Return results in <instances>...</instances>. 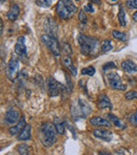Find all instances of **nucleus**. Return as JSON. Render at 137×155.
Instances as JSON below:
<instances>
[{"label": "nucleus", "mask_w": 137, "mask_h": 155, "mask_svg": "<svg viewBox=\"0 0 137 155\" xmlns=\"http://www.w3.org/2000/svg\"><path fill=\"white\" fill-rule=\"evenodd\" d=\"M78 43L80 45L81 53L86 56H94L97 53V50L99 47L98 39L83 34L78 35Z\"/></svg>", "instance_id": "f257e3e1"}, {"label": "nucleus", "mask_w": 137, "mask_h": 155, "mask_svg": "<svg viewBox=\"0 0 137 155\" xmlns=\"http://www.w3.org/2000/svg\"><path fill=\"white\" fill-rule=\"evenodd\" d=\"M56 128L54 126V124H52L51 123H44L42 124V126L40 127V140L41 143L43 145V147L50 148L56 143L57 138H56Z\"/></svg>", "instance_id": "f03ea898"}, {"label": "nucleus", "mask_w": 137, "mask_h": 155, "mask_svg": "<svg viewBox=\"0 0 137 155\" xmlns=\"http://www.w3.org/2000/svg\"><path fill=\"white\" fill-rule=\"evenodd\" d=\"M92 112L90 104L83 98L79 97L77 99V102L71 106V113L74 118H84Z\"/></svg>", "instance_id": "7ed1b4c3"}, {"label": "nucleus", "mask_w": 137, "mask_h": 155, "mask_svg": "<svg viewBox=\"0 0 137 155\" xmlns=\"http://www.w3.org/2000/svg\"><path fill=\"white\" fill-rule=\"evenodd\" d=\"M41 41H42L43 45L50 50V52H51L53 55H55V56L60 55L61 49H60L59 42L57 41L56 37L52 36V35H49V34H45L41 36Z\"/></svg>", "instance_id": "20e7f679"}, {"label": "nucleus", "mask_w": 137, "mask_h": 155, "mask_svg": "<svg viewBox=\"0 0 137 155\" xmlns=\"http://www.w3.org/2000/svg\"><path fill=\"white\" fill-rule=\"evenodd\" d=\"M19 70H20V62H19V60L15 57L11 58L5 69V75L8 77V79L11 80V81H14L18 77Z\"/></svg>", "instance_id": "39448f33"}, {"label": "nucleus", "mask_w": 137, "mask_h": 155, "mask_svg": "<svg viewBox=\"0 0 137 155\" xmlns=\"http://www.w3.org/2000/svg\"><path fill=\"white\" fill-rule=\"evenodd\" d=\"M106 80H108L109 86L111 87L114 90H118V91H125L127 89V86L122 82L120 76L117 73H109L106 75Z\"/></svg>", "instance_id": "423d86ee"}, {"label": "nucleus", "mask_w": 137, "mask_h": 155, "mask_svg": "<svg viewBox=\"0 0 137 155\" xmlns=\"http://www.w3.org/2000/svg\"><path fill=\"white\" fill-rule=\"evenodd\" d=\"M20 119V113L18 110L14 108H10L6 110L5 114H4V124L8 126H14L17 124Z\"/></svg>", "instance_id": "0eeeda50"}, {"label": "nucleus", "mask_w": 137, "mask_h": 155, "mask_svg": "<svg viewBox=\"0 0 137 155\" xmlns=\"http://www.w3.org/2000/svg\"><path fill=\"white\" fill-rule=\"evenodd\" d=\"M56 13L59 16V18L62 19V20H68L73 16V14L68 8V6L66 5L64 0H59L57 2V4H56Z\"/></svg>", "instance_id": "6e6552de"}, {"label": "nucleus", "mask_w": 137, "mask_h": 155, "mask_svg": "<svg viewBox=\"0 0 137 155\" xmlns=\"http://www.w3.org/2000/svg\"><path fill=\"white\" fill-rule=\"evenodd\" d=\"M47 92L51 97L58 96L60 93V84L54 79L53 77H47Z\"/></svg>", "instance_id": "1a4fd4ad"}, {"label": "nucleus", "mask_w": 137, "mask_h": 155, "mask_svg": "<svg viewBox=\"0 0 137 155\" xmlns=\"http://www.w3.org/2000/svg\"><path fill=\"white\" fill-rule=\"evenodd\" d=\"M92 133L96 138H99L106 143H110L113 138V133L106 129H94Z\"/></svg>", "instance_id": "9d476101"}, {"label": "nucleus", "mask_w": 137, "mask_h": 155, "mask_svg": "<svg viewBox=\"0 0 137 155\" xmlns=\"http://www.w3.org/2000/svg\"><path fill=\"white\" fill-rule=\"evenodd\" d=\"M15 53L20 57L27 56V47H25V37L19 36L15 45Z\"/></svg>", "instance_id": "9b49d317"}, {"label": "nucleus", "mask_w": 137, "mask_h": 155, "mask_svg": "<svg viewBox=\"0 0 137 155\" xmlns=\"http://www.w3.org/2000/svg\"><path fill=\"white\" fill-rule=\"evenodd\" d=\"M90 124L95 127H106V128L112 127V123L110 121V119H106L100 116H94L90 118Z\"/></svg>", "instance_id": "f8f14e48"}, {"label": "nucleus", "mask_w": 137, "mask_h": 155, "mask_svg": "<svg viewBox=\"0 0 137 155\" xmlns=\"http://www.w3.org/2000/svg\"><path fill=\"white\" fill-rule=\"evenodd\" d=\"M27 126V123H25V118L24 117H21L20 119H19V121L17 124H15L14 126H12L10 129H8V133H10L11 135H18L19 133L21 132V131L23 130V128Z\"/></svg>", "instance_id": "ddd939ff"}, {"label": "nucleus", "mask_w": 137, "mask_h": 155, "mask_svg": "<svg viewBox=\"0 0 137 155\" xmlns=\"http://www.w3.org/2000/svg\"><path fill=\"white\" fill-rule=\"evenodd\" d=\"M61 61H62V64H64V67L66 68L67 70H68V71L72 74V75H73V76L77 75V69H76V67L74 65L73 60H72V58L70 57L69 55L64 56V57L62 58Z\"/></svg>", "instance_id": "4468645a"}, {"label": "nucleus", "mask_w": 137, "mask_h": 155, "mask_svg": "<svg viewBox=\"0 0 137 155\" xmlns=\"http://www.w3.org/2000/svg\"><path fill=\"white\" fill-rule=\"evenodd\" d=\"M97 106L100 110H104V109H112V104L111 100L106 94H100L98 96V101H97Z\"/></svg>", "instance_id": "2eb2a0df"}, {"label": "nucleus", "mask_w": 137, "mask_h": 155, "mask_svg": "<svg viewBox=\"0 0 137 155\" xmlns=\"http://www.w3.org/2000/svg\"><path fill=\"white\" fill-rule=\"evenodd\" d=\"M19 14H20V8L17 3H14L11 5L6 16H8V19L10 21H15L19 17Z\"/></svg>", "instance_id": "dca6fc26"}, {"label": "nucleus", "mask_w": 137, "mask_h": 155, "mask_svg": "<svg viewBox=\"0 0 137 155\" xmlns=\"http://www.w3.org/2000/svg\"><path fill=\"white\" fill-rule=\"evenodd\" d=\"M121 68H122V70H125L126 72H128V73L137 72V64L130 59L123 60V61L121 62Z\"/></svg>", "instance_id": "f3484780"}, {"label": "nucleus", "mask_w": 137, "mask_h": 155, "mask_svg": "<svg viewBox=\"0 0 137 155\" xmlns=\"http://www.w3.org/2000/svg\"><path fill=\"white\" fill-rule=\"evenodd\" d=\"M31 131H32V126L31 124H27V126L23 128V130L17 135V138L18 140H29L31 138Z\"/></svg>", "instance_id": "a211bd4d"}, {"label": "nucleus", "mask_w": 137, "mask_h": 155, "mask_svg": "<svg viewBox=\"0 0 137 155\" xmlns=\"http://www.w3.org/2000/svg\"><path fill=\"white\" fill-rule=\"evenodd\" d=\"M66 121L64 119H61L60 117H55L54 118V126L56 128V131H57L58 134L64 135V131H66Z\"/></svg>", "instance_id": "6ab92c4d"}, {"label": "nucleus", "mask_w": 137, "mask_h": 155, "mask_svg": "<svg viewBox=\"0 0 137 155\" xmlns=\"http://www.w3.org/2000/svg\"><path fill=\"white\" fill-rule=\"evenodd\" d=\"M108 117H109V119H110V121L113 124H114L115 127H117V128H119V129H126V124L123 123L121 119H119L118 117L116 116V115H114V114H112V113H109L108 114Z\"/></svg>", "instance_id": "aec40b11"}, {"label": "nucleus", "mask_w": 137, "mask_h": 155, "mask_svg": "<svg viewBox=\"0 0 137 155\" xmlns=\"http://www.w3.org/2000/svg\"><path fill=\"white\" fill-rule=\"evenodd\" d=\"M118 21H119V25H120L121 27H126V25H127V21H126V13H125V10H123L122 6L119 8Z\"/></svg>", "instance_id": "412c9836"}, {"label": "nucleus", "mask_w": 137, "mask_h": 155, "mask_svg": "<svg viewBox=\"0 0 137 155\" xmlns=\"http://www.w3.org/2000/svg\"><path fill=\"white\" fill-rule=\"evenodd\" d=\"M112 49H113V45H112V42H111V40H109V39H106V40L101 43V52H103V53H106V52L111 51Z\"/></svg>", "instance_id": "4be33fe9"}, {"label": "nucleus", "mask_w": 137, "mask_h": 155, "mask_svg": "<svg viewBox=\"0 0 137 155\" xmlns=\"http://www.w3.org/2000/svg\"><path fill=\"white\" fill-rule=\"evenodd\" d=\"M112 36L114 37L115 39H118V40H121V41L127 40V35H126V33L120 32V31H116V30H114V31L112 32Z\"/></svg>", "instance_id": "5701e85b"}, {"label": "nucleus", "mask_w": 137, "mask_h": 155, "mask_svg": "<svg viewBox=\"0 0 137 155\" xmlns=\"http://www.w3.org/2000/svg\"><path fill=\"white\" fill-rule=\"evenodd\" d=\"M53 0H35V3L39 6V8H47L51 6Z\"/></svg>", "instance_id": "b1692460"}, {"label": "nucleus", "mask_w": 137, "mask_h": 155, "mask_svg": "<svg viewBox=\"0 0 137 155\" xmlns=\"http://www.w3.org/2000/svg\"><path fill=\"white\" fill-rule=\"evenodd\" d=\"M17 152H18L19 154H29L30 153V147L27 145H24V143H21V145L17 146Z\"/></svg>", "instance_id": "393cba45"}, {"label": "nucleus", "mask_w": 137, "mask_h": 155, "mask_svg": "<svg viewBox=\"0 0 137 155\" xmlns=\"http://www.w3.org/2000/svg\"><path fill=\"white\" fill-rule=\"evenodd\" d=\"M64 3H66V5L68 6V8L70 11H71L72 14H75L76 12H77V6L74 4V2L72 1V0H64Z\"/></svg>", "instance_id": "a878e982"}, {"label": "nucleus", "mask_w": 137, "mask_h": 155, "mask_svg": "<svg viewBox=\"0 0 137 155\" xmlns=\"http://www.w3.org/2000/svg\"><path fill=\"white\" fill-rule=\"evenodd\" d=\"M81 74L82 75H88V76H93L95 74V69L93 67H86L83 68L81 70Z\"/></svg>", "instance_id": "bb28decb"}, {"label": "nucleus", "mask_w": 137, "mask_h": 155, "mask_svg": "<svg viewBox=\"0 0 137 155\" xmlns=\"http://www.w3.org/2000/svg\"><path fill=\"white\" fill-rule=\"evenodd\" d=\"M128 121L134 127H137V111L134 113H132L129 117H128Z\"/></svg>", "instance_id": "cd10ccee"}, {"label": "nucleus", "mask_w": 137, "mask_h": 155, "mask_svg": "<svg viewBox=\"0 0 137 155\" xmlns=\"http://www.w3.org/2000/svg\"><path fill=\"white\" fill-rule=\"evenodd\" d=\"M125 98L128 100L137 99V91H129L125 94Z\"/></svg>", "instance_id": "c85d7f7f"}, {"label": "nucleus", "mask_w": 137, "mask_h": 155, "mask_svg": "<svg viewBox=\"0 0 137 155\" xmlns=\"http://www.w3.org/2000/svg\"><path fill=\"white\" fill-rule=\"evenodd\" d=\"M62 50H64V53L67 54V55H71L72 53H73V51H72V48L71 45H69V43L64 42V45H62Z\"/></svg>", "instance_id": "c756f323"}, {"label": "nucleus", "mask_w": 137, "mask_h": 155, "mask_svg": "<svg viewBox=\"0 0 137 155\" xmlns=\"http://www.w3.org/2000/svg\"><path fill=\"white\" fill-rule=\"evenodd\" d=\"M126 5L129 8H135V10H137V0H127L126 1Z\"/></svg>", "instance_id": "7c9ffc66"}, {"label": "nucleus", "mask_w": 137, "mask_h": 155, "mask_svg": "<svg viewBox=\"0 0 137 155\" xmlns=\"http://www.w3.org/2000/svg\"><path fill=\"white\" fill-rule=\"evenodd\" d=\"M116 68V64H115V62H106V63H104L103 64V71H108V70H110V69H115Z\"/></svg>", "instance_id": "2f4dec72"}, {"label": "nucleus", "mask_w": 137, "mask_h": 155, "mask_svg": "<svg viewBox=\"0 0 137 155\" xmlns=\"http://www.w3.org/2000/svg\"><path fill=\"white\" fill-rule=\"evenodd\" d=\"M66 79H67V88H68V92L70 93L72 90H73V82L71 81V78H70V76L68 74H66Z\"/></svg>", "instance_id": "473e14b6"}, {"label": "nucleus", "mask_w": 137, "mask_h": 155, "mask_svg": "<svg viewBox=\"0 0 137 155\" xmlns=\"http://www.w3.org/2000/svg\"><path fill=\"white\" fill-rule=\"evenodd\" d=\"M78 19H79V21L81 23H86V20H88V18H86V14H84V12H79L78 13Z\"/></svg>", "instance_id": "72a5a7b5"}, {"label": "nucleus", "mask_w": 137, "mask_h": 155, "mask_svg": "<svg viewBox=\"0 0 137 155\" xmlns=\"http://www.w3.org/2000/svg\"><path fill=\"white\" fill-rule=\"evenodd\" d=\"M83 11H84V12H89V13L94 12V8H93L92 3H86V5L83 6Z\"/></svg>", "instance_id": "f704fd0d"}, {"label": "nucleus", "mask_w": 137, "mask_h": 155, "mask_svg": "<svg viewBox=\"0 0 137 155\" xmlns=\"http://www.w3.org/2000/svg\"><path fill=\"white\" fill-rule=\"evenodd\" d=\"M132 18H133V20H134V21H136V22H137V12L134 13L133 16H132Z\"/></svg>", "instance_id": "c9c22d12"}, {"label": "nucleus", "mask_w": 137, "mask_h": 155, "mask_svg": "<svg viewBox=\"0 0 137 155\" xmlns=\"http://www.w3.org/2000/svg\"><path fill=\"white\" fill-rule=\"evenodd\" d=\"M0 23H1V33H3V21L0 20Z\"/></svg>", "instance_id": "e433bc0d"}, {"label": "nucleus", "mask_w": 137, "mask_h": 155, "mask_svg": "<svg viewBox=\"0 0 137 155\" xmlns=\"http://www.w3.org/2000/svg\"><path fill=\"white\" fill-rule=\"evenodd\" d=\"M108 1L110 2V3H115V2H117L118 0H108Z\"/></svg>", "instance_id": "4c0bfd02"}]
</instances>
